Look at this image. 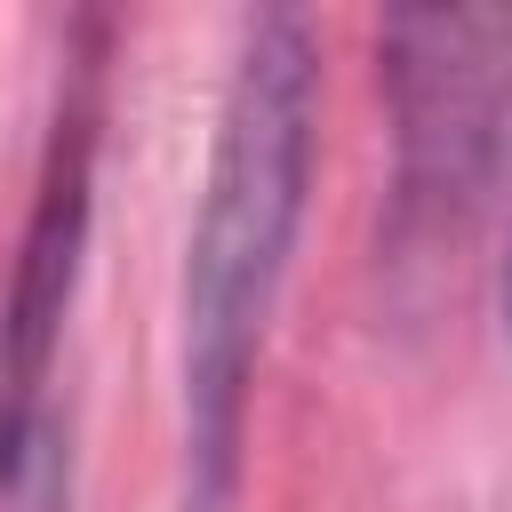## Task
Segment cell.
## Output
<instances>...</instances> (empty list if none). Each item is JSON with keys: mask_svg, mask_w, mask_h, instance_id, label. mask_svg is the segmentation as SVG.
I'll return each mask as SVG.
<instances>
[{"mask_svg": "<svg viewBox=\"0 0 512 512\" xmlns=\"http://www.w3.org/2000/svg\"><path fill=\"white\" fill-rule=\"evenodd\" d=\"M312 128H320V56L296 8H256L240 24L216 144L200 176V216L184 248V336H176V512H232L248 384L264 352L272 296L288 280V248L312 192Z\"/></svg>", "mask_w": 512, "mask_h": 512, "instance_id": "1", "label": "cell"}, {"mask_svg": "<svg viewBox=\"0 0 512 512\" xmlns=\"http://www.w3.org/2000/svg\"><path fill=\"white\" fill-rule=\"evenodd\" d=\"M376 64L392 104L400 232L464 224L504 152L512 8H400L376 32Z\"/></svg>", "mask_w": 512, "mask_h": 512, "instance_id": "2", "label": "cell"}, {"mask_svg": "<svg viewBox=\"0 0 512 512\" xmlns=\"http://www.w3.org/2000/svg\"><path fill=\"white\" fill-rule=\"evenodd\" d=\"M72 88L56 96L32 216L16 232L8 296H0V504L24 512L40 472H48V376L64 344V312L80 288V248H88V176H96V48L72 56Z\"/></svg>", "mask_w": 512, "mask_h": 512, "instance_id": "3", "label": "cell"}, {"mask_svg": "<svg viewBox=\"0 0 512 512\" xmlns=\"http://www.w3.org/2000/svg\"><path fill=\"white\" fill-rule=\"evenodd\" d=\"M504 312H512V280H504Z\"/></svg>", "mask_w": 512, "mask_h": 512, "instance_id": "4", "label": "cell"}]
</instances>
